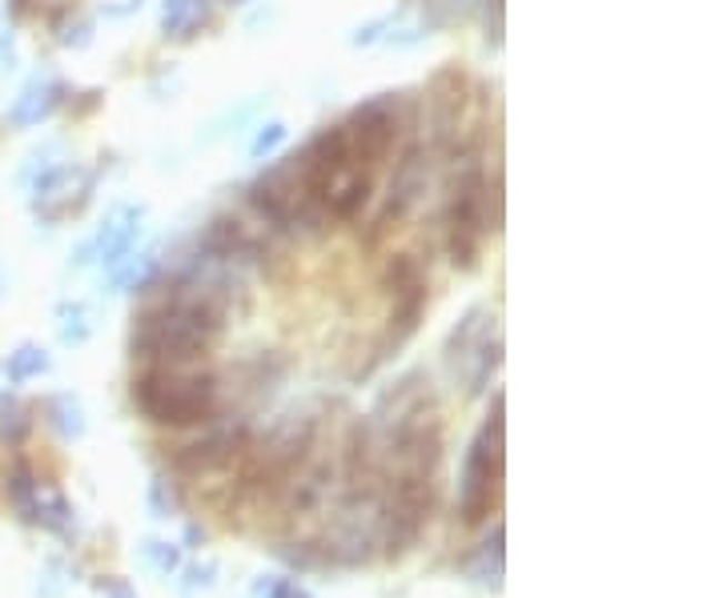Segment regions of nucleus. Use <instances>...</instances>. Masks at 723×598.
Masks as SVG:
<instances>
[{
    "instance_id": "f257e3e1",
    "label": "nucleus",
    "mask_w": 723,
    "mask_h": 598,
    "mask_svg": "<svg viewBox=\"0 0 723 598\" xmlns=\"http://www.w3.org/2000/svg\"><path fill=\"white\" fill-rule=\"evenodd\" d=\"M225 302L210 285L178 290L161 305L137 317L133 330V357L145 366H198L221 337Z\"/></svg>"
},
{
    "instance_id": "f03ea898",
    "label": "nucleus",
    "mask_w": 723,
    "mask_h": 598,
    "mask_svg": "<svg viewBox=\"0 0 723 598\" xmlns=\"http://www.w3.org/2000/svg\"><path fill=\"white\" fill-rule=\"evenodd\" d=\"M133 402L158 426H205L221 414V386L210 369L145 366L133 378Z\"/></svg>"
},
{
    "instance_id": "7ed1b4c3",
    "label": "nucleus",
    "mask_w": 723,
    "mask_h": 598,
    "mask_svg": "<svg viewBox=\"0 0 723 598\" xmlns=\"http://www.w3.org/2000/svg\"><path fill=\"white\" fill-rule=\"evenodd\" d=\"M499 483H503V398H494L491 422L479 430L471 442V454L462 463V483H459V510L462 523H482L491 515L494 498H499Z\"/></svg>"
},
{
    "instance_id": "20e7f679",
    "label": "nucleus",
    "mask_w": 723,
    "mask_h": 598,
    "mask_svg": "<svg viewBox=\"0 0 723 598\" xmlns=\"http://www.w3.org/2000/svg\"><path fill=\"white\" fill-rule=\"evenodd\" d=\"M342 133H347L350 149H354V158L362 161V165H370V169L382 165L386 153L394 149V136H399L394 105H390V101H378V105L358 109V113L350 116V125H342Z\"/></svg>"
},
{
    "instance_id": "39448f33",
    "label": "nucleus",
    "mask_w": 723,
    "mask_h": 598,
    "mask_svg": "<svg viewBox=\"0 0 723 598\" xmlns=\"http://www.w3.org/2000/svg\"><path fill=\"white\" fill-rule=\"evenodd\" d=\"M9 498H12V506H17V515H21L24 523L37 526V515H41V486L32 483V470L24 463L12 466V474H9Z\"/></svg>"
},
{
    "instance_id": "423d86ee",
    "label": "nucleus",
    "mask_w": 723,
    "mask_h": 598,
    "mask_svg": "<svg viewBox=\"0 0 723 598\" xmlns=\"http://www.w3.org/2000/svg\"><path fill=\"white\" fill-rule=\"evenodd\" d=\"M265 595H270V598H310L302 587H298V582H285V578H282V582H270V590H265Z\"/></svg>"
}]
</instances>
